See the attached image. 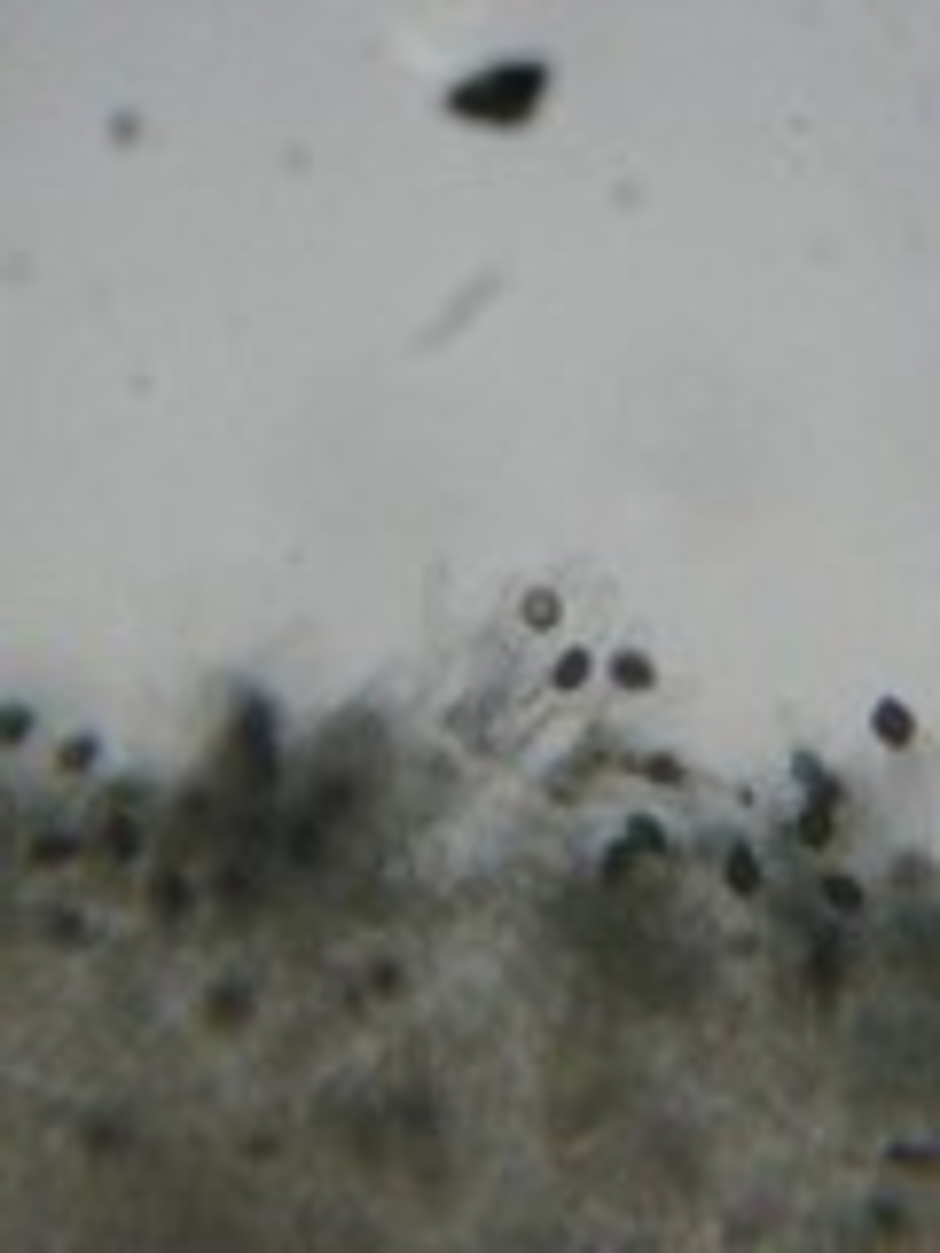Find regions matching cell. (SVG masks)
<instances>
[{"label":"cell","mask_w":940,"mask_h":1253,"mask_svg":"<svg viewBox=\"0 0 940 1253\" xmlns=\"http://www.w3.org/2000/svg\"><path fill=\"white\" fill-rule=\"evenodd\" d=\"M541 94H549V63H494V71H478L463 87L447 94V110L470 118V126H525L533 110H541Z\"/></svg>","instance_id":"obj_1"},{"label":"cell","mask_w":940,"mask_h":1253,"mask_svg":"<svg viewBox=\"0 0 940 1253\" xmlns=\"http://www.w3.org/2000/svg\"><path fill=\"white\" fill-rule=\"evenodd\" d=\"M839 979H846V932H815L807 940V987H815V1003H839Z\"/></svg>","instance_id":"obj_2"},{"label":"cell","mask_w":940,"mask_h":1253,"mask_svg":"<svg viewBox=\"0 0 940 1253\" xmlns=\"http://www.w3.org/2000/svg\"><path fill=\"white\" fill-rule=\"evenodd\" d=\"M134 846H141V791H118L110 823H102V862H134Z\"/></svg>","instance_id":"obj_3"},{"label":"cell","mask_w":940,"mask_h":1253,"mask_svg":"<svg viewBox=\"0 0 940 1253\" xmlns=\"http://www.w3.org/2000/svg\"><path fill=\"white\" fill-rule=\"evenodd\" d=\"M243 1011H251L243 987H212V1026H243Z\"/></svg>","instance_id":"obj_4"},{"label":"cell","mask_w":940,"mask_h":1253,"mask_svg":"<svg viewBox=\"0 0 940 1253\" xmlns=\"http://www.w3.org/2000/svg\"><path fill=\"white\" fill-rule=\"evenodd\" d=\"M729 885H737V893H760V862H752V846H729Z\"/></svg>","instance_id":"obj_5"},{"label":"cell","mask_w":940,"mask_h":1253,"mask_svg":"<svg viewBox=\"0 0 940 1253\" xmlns=\"http://www.w3.org/2000/svg\"><path fill=\"white\" fill-rule=\"evenodd\" d=\"M823 901H831L839 917H854V909H862V885H854V878H823Z\"/></svg>","instance_id":"obj_6"},{"label":"cell","mask_w":940,"mask_h":1253,"mask_svg":"<svg viewBox=\"0 0 940 1253\" xmlns=\"http://www.w3.org/2000/svg\"><path fill=\"white\" fill-rule=\"evenodd\" d=\"M611 682H627V690H643V682H651V658H635V650H627V658H611Z\"/></svg>","instance_id":"obj_7"},{"label":"cell","mask_w":940,"mask_h":1253,"mask_svg":"<svg viewBox=\"0 0 940 1253\" xmlns=\"http://www.w3.org/2000/svg\"><path fill=\"white\" fill-rule=\"evenodd\" d=\"M878 737H886V744H909V713H901V705H878Z\"/></svg>","instance_id":"obj_8"},{"label":"cell","mask_w":940,"mask_h":1253,"mask_svg":"<svg viewBox=\"0 0 940 1253\" xmlns=\"http://www.w3.org/2000/svg\"><path fill=\"white\" fill-rule=\"evenodd\" d=\"M572 682H588V658L572 650V658H557V690H572Z\"/></svg>","instance_id":"obj_9"},{"label":"cell","mask_w":940,"mask_h":1253,"mask_svg":"<svg viewBox=\"0 0 940 1253\" xmlns=\"http://www.w3.org/2000/svg\"><path fill=\"white\" fill-rule=\"evenodd\" d=\"M87 760H94V737H71V744H63V768H71V776H79Z\"/></svg>","instance_id":"obj_10"}]
</instances>
